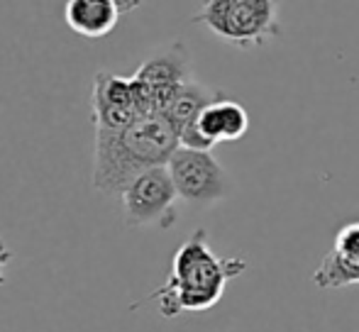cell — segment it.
I'll list each match as a JSON object with an SVG mask.
<instances>
[{
	"instance_id": "1",
	"label": "cell",
	"mask_w": 359,
	"mask_h": 332,
	"mask_svg": "<svg viewBox=\"0 0 359 332\" xmlns=\"http://www.w3.org/2000/svg\"><path fill=\"white\" fill-rule=\"evenodd\" d=\"M179 134L164 115H144L123 130L95 127L90 184L105 195H123L135 176L169 164Z\"/></svg>"
},
{
	"instance_id": "2",
	"label": "cell",
	"mask_w": 359,
	"mask_h": 332,
	"mask_svg": "<svg viewBox=\"0 0 359 332\" xmlns=\"http://www.w3.org/2000/svg\"><path fill=\"white\" fill-rule=\"evenodd\" d=\"M247 269L245 259H222L208 244V233L196 230L174 254L171 274L161 289L147 296L159 303L164 318H176L179 313H198L213 308L222 298L227 281Z\"/></svg>"
},
{
	"instance_id": "3",
	"label": "cell",
	"mask_w": 359,
	"mask_h": 332,
	"mask_svg": "<svg viewBox=\"0 0 359 332\" xmlns=\"http://www.w3.org/2000/svg\"><path fill=\"white\" fill-rule=\"evenodd\" d=\"M194 22L240 49L264 47L281 37L279 0H203Z\"/></svg>"
},
{
	"instance_id": "4",
	"label": "cell",
	"mask_w": 359,
	"mask_h": 332,
	"mask_svg": "<svg viewBox=\"0 0 359 332\" xmlns=\"http://www.w3.org/2000/svg\"><path fill=\"white\" fill-rule=\"evenodd\" d=\"M191 76V54L184 42H171L147 57L135 71V93L142 115H164L171 98Z\"/></svg>"
},
{
	"instance_id": "5",
	"label": "cell",
	"mask_w": 359,
	"mask_h": 332,
	"mask_svg": "<svg viewBox=\"0 0 359 332\" xmlns=\"http://www.w3.org/2000/svg\"><path fill=\"white\" fill-rule=\"evenodd\" d=\"M176 186L169 166H151L135 176L133 184L123 191V215L128 228L159 225L171 228L176 223Z\"/></svg>"
},
{
	"instance_id": "6",
	"label": "cell",
	"mask_w": 359,
	"mask_h": 332,
	"mask_svg": "<svg viewBox=\"0 0 359 332\" xmlns=\"http://www.w3.org/2000/svg\"><path fill=\"white\" fill-rule=\"evenodd\" d=\"M166 166L174 179L176 193L189 205H213L232 188L227 171L213 154L203 149H189L179 144Z\"/></svg>"
},
{
	"instance_id": "7",
	"label": "cell",
	"mask_w": 359,
	"mask_h": 332,
	"mask_svg": "<svg viewBox=\"0 0 359 332\" xmlns=\"http://www.w3.org/2000/svg\"><path fill=\"white\" fill-rule=\"evenodd\" d=\"M90 108H93V125L105 130H123L137 118H144L137 105L133 78H123L108 71H100L95 76Z\"/></svg>"
},
{
	"instance_id": "8",
	"label": "cell",
	"mask_w": 359,
	"mask_h": 332,
	"mask_svg": "<svg viewBox=\"0 0 359 332\" xmlns=\"http://www.w3.org/2000/svg\"><path fill=\"white\" fill-rule=\"evenodd\" d=\"M198 130L203 137L213 144L220 142H237L247 134L250 130V115H247L245 105L237 100L220 95L217 100L208 105L198 118Z\"/></svg>"
},
{
	"instance_id": "9",
	"label": "cell",
	"mask_w": 359,
	"mask_h": 332,
	"mask_svg": "<svg viewBox=\"0 0 359 332\" xmlns=\"http://www.w3.org/2000/svg\"><path fill=\"white\" fill-rule=\"evenodd\" d=\"M120 15L123 13L115 0H67V8H64L69 27L88 39H98L113 32Z\"/></svg>"
},
{
	"instance_id": "10",
	"label": "cell",
	"mask_w": 359,
	"mask_h": 332,
	"mask_svg": "<svg viewBox=\"0 0 359 332\" xmlns=\"http://www.w3.org/2000/svg\"><path fill=\"white\" fill-rule=\"evenodd\" d=\"M220 95H225L222 90L208 88L205 83H198L196 78H189L176 95L171 98L169 108H166L164 118L171 123V127L176 130V134H181L184 130H189L191 125L198 123L201 113L208 108L213 100H217Z\"/></svg>"
},
{
	"instance_id": "11",
	"label": "cell",
	"mask_w": 359,
	"mask_h": 332,
	"mask_svg": "<svg viewBox=\"0 0 359 332\" xmlns=\"http://www.w3.org/2000/svg\"><path fill=\"white\" fill-rule=\"evenodd\" d=\"M313 284L318 289H345V286L359 284V266L330 249L313 271Z\"/></svg>"
},
{
	"instance_id": "12",
	"label": "cell",
	"mask_w": 359,
	"mask_h": 332,
	"mask_svg": "<svg viewBox=\"0 0 359 332\" xmlns=\"http://www.w3.org/2000/svg\"><path fill=\"white\" fill-rule=\"evenodd\" d=\"M332 251H337L342 259L359 266V220L357 223H347L345 228L337 230L335 242H332Z\"/></svg>"
},
{
	"instance_id": "13",
	"label": "cell",
	"mask_w": 359,
	"mask_h": 332,
	"mask_svg": "<svg viewBox=\"0 0 359 332\" xmlns=\"http://www.w3.org/2000/svg\"><path fill=\"white\" fill-rule=\"evenodd\" d=\"M10 259H13V251H10L8 244L0 240V286L5 284V269H8Z\"/></svg>"
},
{
	"instance_id": "14",
	"label": "cell",
	"mask_w": 359,
	"mask_h": 332,
	"mask_svg": "<svg viewBox=\"0 0 359 332\" xmlns=\"http://www.w3.org/2000/svg\"><path fill=\"white\" fill-rule=\"evenodd\" d=\"M115 5L120 8V13L128 15V13H133V10L140 8V5H142V0H115Z\"/></svg>"
}]
</instances>
